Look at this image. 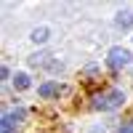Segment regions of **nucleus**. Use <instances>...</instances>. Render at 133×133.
Returning a JSON list of instances; mask_svg holds the SVG:
<instances>
[{
  "label": "nucleus",
  "mask_w": 133,
  "mask_h": 133,
  "mask_svg": "<svg viewBox=\"0 0 133 133\" xmlns=\"http://www.w3.org/2000/svg\"><path fill=\"white\" fill-rule=\"evenodd\" d=\"M130 51L128 48H123V45H115V48H109V53H107V66L109 69H123V66H128L130 64Z\"/></svg>",
  "instance_id": "1"
},
{
  "label": "nucleus",
  "mask_w": 133,
  "mask_h": 133,
  "mask_svg": "<svg viewBox=\"0 0 133 133\" xmlns=\"http://www.w3.org/2000/svg\"><path fill=\"white\" fill-rule=\"evenodd\" d=\"M59 93H61V88H59L56 80H48L37 88V96H43V98H51V96H59Z\"/></svg>",
  "instance_id": "2"
},
{
  "label": "nucleus",
  "mask_w": 133,
  "mask_h": 133,
  "mask_svg": "<svg viewBox=\"0 0 133 133\" xmlns=\"http://www.w3.org/2000/svg\"><path fill=\"white\" fill-rule=\"evenodd\" d=\"M115 24L120 27V29H130L133 27V11H120V14H117V19H115Z\"/></svg>",
  "instance_id": "3"
},
{
  "label": "nucleus",
  "mask_w": 133,
  "mask_h": 133,
  "mask_svg": "<svg viewBox=\"0 0 133 133\" xmlns=\"http://www.w3.org/2000/svg\"><path fill=\"white\" fill-rule=\"evenodd\" d=\"M14 88H16V91H27V88H29V75L27 72H16L14 75Z\"/></svg>",
  "instance_id": "4"
},
{
  "label": "nucleus",
  "mask_w": 133,
  "mask_h": 133,
  "mask_svg": "<svg viewBox=\"0 0 133 133\" xmlns=\"http://www.w3.org/2000/svg\"><path fill=\"white\" fill-rule=\"evenodd\" d=\"M48 35H51V29H48V27H37V29H32L29 40H32V43H45Z\"/></svg>",
  "instance_id": "5"
},
{
  "label": "nucleus",
  "mask_w": 133,
  "mask_h": 133,
  "mask_svg": "<svg viewBox=\"0 0 133 133\" xmlns=\"http://www.w3.org/2000/svg\"><path fill=\"white\" fill-rule=\"evenodd\" d=\"M8 115H11V120H14V123H21V120L27 117V109H24V107H16L14 112H8Z\"/></svg>",
  "instance_id": "6"
},
{
  "label": "nucleus",
  "mask_w": 133,
  "mask_h": 133,
  "mask_svg": "<svg viewBox=\"0 0 133 133\" xmlns=\"http://www.w3.org/2000/svg\"><path fill=\"white\" fill-rule=\"evenodd\" d=\"M45 61V56H43V53H35V56H29V64L32 66H37V64H43Z\"/></svg>",
  "instance_id": "7"
},
{
  "label": "nucleus",
  "mask_w": 133,
  "mask_h": 133,
  "mask_svg": "<svg viewBox=\"0 0 133 133\" xmlns=\"http://www.w3.org/2000/svg\"><path fill=\"white\" fill-rule=\"evenodd\" d=\"M5 133H14V130H5Z\"/></svg>",
  "instance_id": "8"
}]
</instances>
